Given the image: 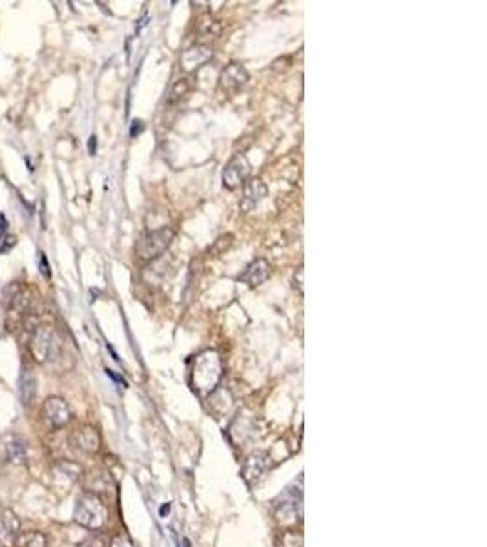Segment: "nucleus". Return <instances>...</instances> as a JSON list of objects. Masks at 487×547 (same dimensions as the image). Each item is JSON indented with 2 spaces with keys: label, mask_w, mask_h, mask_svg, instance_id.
<instances>
[{
  "label": "nucleus",
  "mask_w": 487,
  "mask_h": 547,
  "mask_svg": "<svg viewBox=\"0 0 487 547\" xmlns=\"http://www.w3.org/2000/svg\"><path fill=\"white\" fill-rule=\"evenodd\" d=\"M221 374H223V367H221L217 352L207 350V352L199 354L195 359L194 371H192V385L199 394H208L217 387Z\"/></svg>",
  "instance_id": "obj_1"
},
{
  "label": "nucleus",
  "mask_w": 487,
  "mask_h": 547,
  "mask_svg": "<svg viewBox=\"0 0 487 547\" xmlns=\"http://www.w3.org/2000/svg\"><path fill=\"white\" fill-rule=\"evenodd\" d=\"M73 520L78 526L86 527L91 531L103 529L108 523V507L101 500V496L91 493H84L77 500L73 511Z\"/></svg>",
  "instance_id": "obj_2"
},
{
  "label": "nucleus",
  "mask_w": 487,
  "mask_h": 547,
  "mask_svg": "<svg viewBox=\"0 0 487 547\" xmlns=\"http://www.w3.org/2000/svg\"><path fill=\"white\" fill-rule=\"evenodd\" d=\"M29 352L37 363H51L61 358L62 345L58 336L50 327H37L31 332Z\"/></svg>",
  "instance_id": "obj_3"
},
{
  "label": "nucleus",
  "mask_w": 487,
  "mask_h": 547,
  "mask_svg": "<svg viewBox=\"0 0 487 547\" xmlns=\"http://www.w3.org/2000/svg\"><path fill=\"white\" fill-rule=\"evenodd\" d=\"M174 235H175L174 230L168 227L157 228V230H152L146 235H143V239H140L139 245H137V255H139V260L143 261L157 260L159 255L165 254V250L170 247Z\"/></svg>",
  "instance_id": "obj_4"
},
{
  "label": "nucleus",
  "mask_w": 487,
  "mask_h": 547,
  "mask_svg": "<svg viewBox=\"0 0 487 547\" xmlns=\"http://www.w3.org/2000/svg\"><path fill=\"white\" fill-rule=\"evenodd\" d=\"M42 420L51 429H62L70 424L71 411L64 399L58 396H51L42 405Z\"/></svg>",
  "instance_id": "obj_5"
},
{
  "label": "nucleus",
  "mask_w": 487,
  "mask_h": 547,
  "mask_svg": "<svg viewBox=\"0 0 487 547\" xmlns=\"http://www.w3.org/2000/svg\"><path fill=\"white\" fill-rule=\"evenodd\" d=\"M70 441L77 451L84 454H97L101 451V444H103L99 431L91 425H83L73 431Z\"/></svg>",
  "instance_id": "obj_6"
},
{
  "label": "nucleus",
  "mask_w": 487,
  "mask_h": 547,
  "mask_svg": "<svg viewBox=\"0 0 487 547\" xmlns=\"http://www.w3.org/2000/svg\"><path fill=\"white\" fill-rule=\"evenodd\" d=\"M269 456L265 453H254L245 460L243 464V478L248 486L254 487L261 478L265 476L267 469H269Z\"/></svg>",
  "instance_id": "obj_7"
},
{
  "label": "nucleus",
  "mask_w": 487,
  "mask_h": 547,
  "mask_svg": "<svg viewBox=\"0 0 487 547\" xmlns=\"http://www.w3.org/2000/svg\"><path fill=\"white\" fill-rule=\"evenodd\" d=\"M19 533H21V520L13 511L6 509L0 513V543L4 547L15 546Z\"/></svg>",
  "instance_id": "obj_8"
},
{
  "label": "nucleus",
  "mask_w": 487,
  "mask_h": 547,
  "mask_svg": "<svg viewBox=\"0 0 487 547\" xmlns=\"http://www.w3.org/2000/svg\"><path fill=\"white\" fill-rule=\"evenodd\" d=\"M248 81V73L241 64L232 62L223 70L221 77H219V88L223 91H235L243 88Z\"/></svg>",
  "instance_id": "obj_9"
},
{
  "label": "nucleus",
  "mask_w": 487,
  "mask_h": 547,
  "mask_svg": "<svg viewBox=\"0 0 487 547\" xmlns=\"http://www.w3.org/2000/svg\"><path fill=\"white\" fill-rule=\"evenodd\" d=\"M248 172V163L245 157H234L227 165L223 172V186L228 190H234L243 185L245 177Z\"/></svg>",
  "instance_id": "obj_10"
},
{
  "label": "nucleus",
  "mask_w": 487,
  "mask_h": 547,
  "mask_svg": "<svg viewBox=\"0 0 487 547\" xmlns=\"http://www.w3.org/2000/svg\"><path fill=\"white\" fill-rule=\"evenodd\" d=\"M267 192H269V188H267V185L261 181L260 177L248 179L243 185V201H241V208H243V210H252L254 206L260 205V201L267 195Z\"/></svg>",
  "instance_id": "obj_11"
},
{
  "label": "nucleus",
  "mask_w": 487,
  "mask_h": 547,
  "mask_svg": "<svg viewBox=\"0 0 487 547\" xmlns=\"http://www.w3.org/2000/svg\"><path fill=\"white\" fill-rule=\"evenodd\" d=\"M270 267L265 260H256L245 268V272L240 276V281L247 283L248 287H260L261 283L269 280Z\"/></svg>",
  "instance_id": "obj_12"
},
{
  "label": "nucleus",
  "mask_w": 487,
  "mask_h": 547,
  "mask_svg": "<svg viewBox=\"0 0 487 547\" xmlns=\"http://www.w3.org/2000/svg\"><path fill=\"white\" fill-rule=\"evenodd\" d=\"M210 58L212 50L208 46H194V48H190L188 51H185L181 62L186 71H194L198 70V68H201L203 64H207Z\"/></svg>",
  "instance_id": "obj_13"
},
{
  "label": "nucleus",
  "mask_w": 487,
  "mask_h": 547,
  "mask_svg": "<svg viewBox=\"0 0 487 547\" xmlns=\"http://www.w3.org/2000/svg\"><path fill=\"white\" fill-rule=\"evenodd\" d=\"M35 392H37V379L31 372L24 371L19 378V399L24 407L34 402Z\"/></svg>",
  "instance_id": "obj_14"
},
{
  "label": "nucleus",
  "mask_w": 487,
  "mask_h": 547,
  "mask_svg": "<svg viewBox=\"0 0 487 547\" xmlns=\"http://www.w3.org/2000/svg\"><path fill=\"white\" fill-rule=\"evenodd\" d=\"M6 456L11 464L15 465H24L28 460V447H26V441L21 438H15L11 444H8L6 447Z\"/></svg>",
  "instance_id": "obj_15"
},
{
  "label": "nucleus",
  "mask_w": 487,
  "mask_h": 547,
  "mask_svg": "<svg viewBox=\"0 0 487 547\" xmlns=\"http://www.w3.org/2000/svg\"><path fill=\"white\" fill-rule=\"evenodd\" d=\"M13 547H48V538L41 531H26V533H19Z\"/></svg>",
  "instance_id": "obj_16"
},
{
  "label": "nucleus",
  "mask_w": 487,
  "mask_h": 547,
  "mask_svg": "<svg viewBox=\"0 0 487 547\" xmlns=\"http://www.w3.org/2000/svg\"><path fill=\"white\" fill-rule=\"evenodd\" d=\"M58 469H61L62 474H66L68 478H71V480H78V478H81V474H83L81 465L73 464V461H68V460L58 461Z\"/></svg>",
  "instance_id": "obj_17"
},
{
  "label": "nucleus",
  "mask_w": 487,
  "mask_h": 547,
  "mask_svg": "<svg viewBox=\"0 0 487 547\" xmlns=\"http://www.w3.org/2000/svg\"><path fill=\"white\" fill-rule=\"evenodd\" d=\"M110 547H137L135 542H133L132 538H130L126 533H119V535H116L112 538V542H110Z\"/></svg>",
  "instance_id": "obj_18"
},
{
  "label": "nucleus",
  "mask_w": 487,
  "mask_h": 547,
  "mask_svg": "<svg viewBox=\"0 0 487 547\" xmlns=\"http://www.w3.org/2000/svg\"><path fill=\"white\" fill-rule=\"evenodd\" d=\"M39 268H41V274L44 277H50L51 276V272H50V263H48V257H46V254L42 252L41 257H39Z\"/></svg>",
  "instance_id": "obj_19"
},
{
  "label": "nucleus",
  "mask_w": 487,
  "mask_h": 547,
  "mask_svg": "<svg viewBox=\"0 0 487 547\" xmlns=\"http://www.w3.org/2000/svg\"><path fill=\"white\" fill-rule=\"evenodd\" d=\"M292 283H294V287H296L297 290H299V292H303V267L297 268V272H296V274H294V281H292Z\"/></svg>",
  "instance_id": "obj_20"
},
{
  "label": "nucleus",
  "mask_w": 487,
  "mask_h": 547,
  "mask_svg": "<svg viewBox=\"0 0 487 547\" xmlns=\"http://www.w3.org/2000/svg\"><path fill=\"white\" fill-rule=\"evenodd\" d=\"M17 245V237H13V235H8V237L4 239V245L0 247V254H4V252H9L13 247Z\"/></svg>",
  "instance_id": "obj_21"
},
{
  "label": "nucleus",
  "mask_w": 487,
  "mask_h": 547,
  "mask_svg": "<svg viewBox=\"0 0 487 547\" xmlns=\"http://www.w3.org/2000/svg\"><path fill=\"white\" fill-rule=\"evenodd\" d=\"M143 130H145V124H143V121H137L135 119L132 123V130H130V136H132V137L139 136V133L143 132Z\"/></svg>",
  "instance_id": "obj_22"
},
{
  "label": "nucleus",
  "mask_w": 487,
  "mask_h": 547,
  "mask_svg": "<svg viewBox=\"0 0 487 547\" xmlns=\"http://www.w3.org/2000/svg\"><path fill=\"white\" fill-rule=\"evenodd\" d=\"M88 152H90V155H96V152H97V137L96 136H91L90 140H88Z\"/></svg>",
  "instance_id": "obj_23"
},
{
  "label": "nucleus",
  "mask_w": 487,
  "mask_h": 547,
  "mask_svg": "<svg viewBox=\"0 0 487 547\" xmlns=\"http://www.w3.org/2000/svg\"><path fill=\"white\" fill-rule=\"evenodd\" d=\"M106 374H108V376H110V378H113V379H116V382H119V383H123V387H126V382H124V379H123V378H121V376H117V374H116V372H113V371H110V369H106Z\"/></svg>",
  "instance_id": "obj_24"
},
{
  "label": "nucleus",
  "mask_w": 487,
  "mask_h": 547,
  "mask_svg": "<svg viewBox=\"0 0 487 547\" xmlns=\"http://www.w3.org/2000/svg\"><path fill=\"white\" fill-rule=\"evenodd\" d=\"M0 230H2V232L6 230V218H4V214H0Z\"/></svg>",
  "instance_id": "obj_25"
},
{
  "label": "nucleus",
  "mask_w": 487,
  "mask_h": 547,
  "mask_svg": "<svg viewBox=\"0 0 487 547\" xmlns=\"http://www.w3.org/2000/svg\"><path fill=\"white\" fill-rule=\"evenodd\" d=\"M168 511H170V503H166V506H163V507H161V516H165V514L168 513Z\"/></svg>",
  "instance_id": "obj_26"
}]
</instances>
